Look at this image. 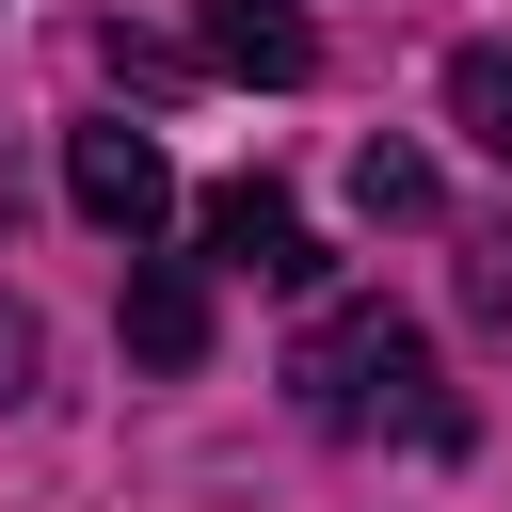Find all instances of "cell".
I'll list each match as a JSON object with an SVG mask.
<instances>
[{
    "instance_id": "cell-1",
    "label": "cell",
    "mask_w": 512,
    "mask_h": 512,
    "mask_svg": "<svg viewBox=\"0 0 512 512\" xmlns=\"http://www.w3.org/2000/svg\"><path fill=\"white\" fill-rule=\"evenodd\" d=\"M288 400L320 416V432H400V448H464V400H448V368H432V336L400 320V304H320L304 336H288Z\"/></svg>"
},
{
    "instance_id": "cell-2",
    "label": "cell",
    "mask_w": 512,
    "mask_h": 512,
    "mask_svg": "<svg viewBox=\"0 0 512 512\" xmlns=\"http://www.w3.org/2000/svg\"><path fill=\"white\" fill-rule=\"evenodd\" d=\"M64 208H80L96 240H144V224L176 208V160H160L144 128H64Z\"/></svg>"
},
{
    "instance_id": "cell-3",
    "label": "cell",
    "mask_w": 512,
    "mask_h": 512,
    "mask_svg": "<svg viewBox=\"0 0 512 512\" xmlns=\"http://www.w3.org/2000/svg\"><path fill=\"white\" fill-rule=\"evenodd\" d=\"M208 256L256 272V288H320V240H304V208H288L272 176H224V192H208Z\"/></svg>"
},
{
    "instance_id": "cell-4",
    "label": "cell",
    "mask_w": 512,
    "mask_h": 512,
    "mask_svg": "<svg viewBox=\"0 0 512 512\" xmlns=\"http://www.w3.org/2000/svg\"><path fill=\"white\" fill-rule=\"evenodd\" d=\"M192 48H208L224 80H272V96H288V80L320 64V32H304L288 0H208V32H192Z\"/></svg>"
},
{
    "instance_id": "cell-5",
    "label": "cell",
    "mask_w": 512,
    "mask_h": 512,
    "mask_svg": "<svg viewBox=\"0 0 512 512\" xmlns=\"http://www.w3.org/2000/svg\"><path fill=\"white\" fill-rule=\"evenodd\" d=\"M128 256H144V240H128ZM128 352H144V368H192V352H208V288H192V256H144V272H128Z\"/></svg>"
},
{
    "instance_id": "cell-6",
    "label": "cell",
    "mask_w": 512,
    "mask_h": 512,
    "mask_svg": "<svg viewBox=\"0 0 512 512\" xmlns=\"http://www.w3.org/2000/svg\"><path fill=\"white\" fill-rule=\"evenodd\" d=\"M448 128L512 176V32H480V48H448Z\"/></svg>"
},
{
    "instance_id": "cell-7",
    "label": "cell",
    "mask_w": 512,
    "mask_h": 512,
    "mask_svg": "<svg viewBox=\"0 0 512 512\" xmlns=\"http://www.w3.org/2000/svg\"><path fill=\"white\" fill-rule=\"evenodd\" d=\"M352 208H368V224H416V208H432V160H416V144H368V160H352Z\"/></svg>"
},
{
    "instance_id": "cell-8",
    "label": "cell",
    "mask_w": 512,
    "mask_h": 512,
    "mask_svg": "<svg viewBox=\"0 0 512 512\" xmlns=\"http://www.w3.org/2000/svg\"><path fill=\"white\" fill-rule=\"evenodd\" d=\"M32 368H48V336H32V304H0V416L32 400Z\"/></svg>"
}]
</instances>
